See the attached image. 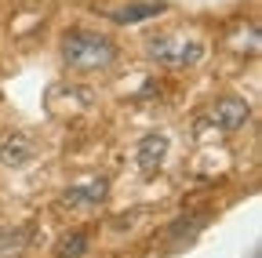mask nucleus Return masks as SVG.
Here are the masks:
<instances>
[{
	"mask_svg": "<svg viewBox=\"0 0 262 258\" xmlns=\"http://www.w3.org/2000/svg\"><path fill=\"white\" fill-rule=\"evenodd\" d=\"M62 55V66L73 69V73H106L113 62H117V44L95 29H70L58 44Z\"/></svg>",
	"mask_w": 262,
	"mask_h": 258,
	"instance_id": "f257e3e1",
	"label": "nucleus"
},
{
	"mask_svg": "<svg viewBox=\"0 0 262 258\" xmlns=\"http://www.w3.org/2000/svg\"><path fill=\"white\" fill-rule=\"evenodd\" d=\"M88 233H80V229H73V233H66V237H58V244H55V258H80V254H88Z\"/></svg>",
	"mask_w": 262,
	"mask_h": 258,
	"instance_id": "9d476101",
	"label": "nucleus"
},
{
	"mask_svg": "<svg viewBox=\"0 0 262 258\" xmlns=\"http://www.w3.org/2000/svg\"><path fill=\"white\" fill-rule=\"evenodd\" d=\"M33 156H37V142L26 131H8L0 138V164L4 168H26Z\"/></svg>",
	"mask_w": 262,
	"mask_h": 258,
	"instance_id": "39448f33",
	"label": "nucleus"
},
{
	"mask_svg": "<svg viewBox=\"0 0 262 258\" xmlns=\"http://www.w3.org/2000/svg\"><path fill=\"white\" fill-rule=\"evenodd\" d=\"M251 258H258V254H251Z\"/></svg>",
	"mask_w": 262,
	"mask_h": 258,
	"instance_id": "9b49d317",
	"label": "nucleus"
},
{
	"mask_svg": "<svg viewBox=\"0 0 262 258\" xmlns=\"http://www.w3.org/2000/svg\"><path fill=\"white\" fill-rule=\"evenodd\" d=\"M106 197H110V178H84V182H73L62 193V204L73 207V211H84V207L106 204Z\"/></svg>",
	"mask_w": 262,
	"mask_h": 258,
	"instance_id": "20e7f679",
	"label": "nucleus"
},
{
	"mask_svg": "<svg viewBox=\"0 0 262 258\" xmlns=\"http://www.w3.org/2000/svg\"><path fill=\"white\" fill-rule=\"evenodd\" d=\"M168 146H171V138L164 135V131H153V135H146V138L139 142V149H135V160H139V168H142L146 175H153V171L164 164V156H168Z\"/></svg>",
	"mask_w": 262,
	"mask_h": 258,
	"instance_id": "0eeeda50",
	"label": "nucleus"
},
{
	"mask_svg": "<svg viewBox=\"0 0 262 258\" xmlns=\"http://www.w3.org/2000/svg\"><path fill=\"white\" fill-rule=\"evenodd\" d=\"M146 55L160 66H171V69H186L196 66L204 58V40L186 37V33H157L146 40Z\"/></svg>",
	"mask_w": 262,
	"mask_h": 258,
	"instance_id": "f03ea898",
	"label": "nucleus"
},
{
	"mask_svg": "<svg viewBox=\"0 0 262 258\" xmlns=\"http://www.w3.org/2000/svg\"><path fill=\"white\" fill-rule=\"evenodd\" d=\"M164 11H168L164 0H131V4L110 11V22H117V26H135V22H149V18L164 15Z\"/></svg>",
	"mask_w": 262,
	"mask_h": 258,
	"instance_id": "423d86ee",
	"label": "nucleus"
},
{
	"mask_svg": "<svg viewBox=\"0 0 262 258\" xmlns=\"http://www.w3.org/2000/svg\"><path fill=\"white\" fill-rule=\"evenodd\" d=\"M55 91L58 95H66V106H58L55 113H84V109H91V102H95V91L91 87H77V84H55Z\"/></svg>",
	"mask_w": 262,
	"mask_h": 258,
	"instance_id": "6e6552de",
	"label": "nucleus"
},
{
	"mask_svg": "<svg viewBox=\"0 0 262 258\" xmlns=\"http://www.w3.org/2000/svg\"><path fill=\"white\" fill-rule=\"evenodd\" d=\"M204 222H208L204 215H186V218H175V222L168 225V240H171L175 247H182V240L189 244V240H193L196 233L204 229Z\"/></svg>",
	"mask_w": 262,
	"mask_h": 258,
	"instance_id": "1a4fd4ad",
	"label": "nucleus"
},
{
	"mask_svg": "<svg viewBox=\"0 0 262 258\" xmlns=\"http://www.w3.org/2000/svg\"><path fill=\"white\" fill-rule=\"evenodd\" d=\"M248 120H251V106L244 99H237V95H222V99H215L208 106V113H204V124L215 135H233Z\"/></svg>",
	"mask_w": 262,
	"mask_h": 258,
	"instance_id": "7ed1b4c3",
	"label": "nucleus"
}]
</instances>
